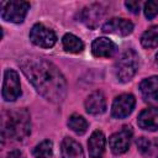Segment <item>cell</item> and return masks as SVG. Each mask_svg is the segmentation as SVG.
<instances>
[{
  "instance_id": "obj_1",
  "label": "cell",
  "mask_w": 158,
  "mask_h": 158,
  "mask_svg": "<svg viewBox=\"0 0 158 158\" xmlns=\"http://www.w3.org/2000/svg\"><path fill=\"white\" fill-rule=\"evenodd\" d=\"M21 70L36 90L52 102H62L67 95V81L59 69L41 57H26L20 62Z\"/></svg>"
},
{
  "instance_id": "obj_2",
  "label": "cell",
  "mask_w": 158,
  "mask_h": 158,
  "mask_svg": "<svg viewBox=\"0 0 158 158\" xmlns=\"http://www.w3.org/2000/svg\"><path fill=\"white\" fill-rule=\"evenodd\" d=\"M31 132L30 115L25 109L9 111L2 120V137L12 141H23Z\"/></svg>"
},
{
  "instance_id": "obj_3",
  "label": "cell",
  "mask_w": 158,
  "mask_h": 158,
  "mask_svg": "<svg viewBox=\"0 0 158 158\" xmlns=\"http://www.w3.org/2000/svg\"><path fill=\"white\" fill-rule=\"evenodd\" d=\"M138 54L133 49L125 51L115 64L116 78L122 83L131 80L138 69Z\"/></svg>"
},
{
  "instance_id": "obj_4",
  "label": "cell",
  "mask_w": 158,
  "mask_h": 158,
  "mask_svg": "<svg viewBox=\"0 0 158 158\" xmlns=\"http://www.w3.org/2000/svg\"><path fill=\"white\" fill-rule=\"evenodd\" d=\"M28 9H30V4L27 1L11 0L6 2H1V17L5 21L20 23L25 20Z\"/></svg>"
},
{
  "instance_id": "obj_5",
  "label": "cell",
  "mask_w": 158,
  "mask_h": 158,
  "mask_svg": "<svg viewBox=\"0 0 158 158\" xmlns=\"http://www.w3.org/2000/svg\"><path fill=\"white\" fill-rule=\"evenodd\" d=\"M30 40L33 44L42 48H51L57 42V36L53 30L46 27L43 23H36L30 31Z\"/></svg>"
},
{
  "instance_id": "obj_6",
  "label": "cell",
  "mask_w": 158,
  "mask_h": 158,
  "mask_svg": "<svg viewBox=\"0 0 158 158\" xmlns=\"http://www.w3.org/2000/svg\"><path fill=\"white\" fill-rule=\"evenodd\" d=\"M21 95L20 79L15 70L7 69L4 74V84H2V98L6 101H14Z\"/></svg>"
},
{
  "instance_id": "obj_7",
  "label": "cell",
  "mask_w": 158,
  "mask_h": 158,
  "mask_svg": "<svg viewBox=\"0 0 158 158\" xmlns=\"http://www.w3.org/2000/svg\"><path fill=\"white\" fill-rule=\"evenodd\" d=\"M132 138V130L130 126H123L121 131L114 133L109 138V146L115 154H122L125 153L128 147Z\"/></svg>"
},
{
  "instance_id": "obj_8",
  "label": "cell",
  "mask_w": 158,
  "mask_h": 158,
  "mask_svg": "<svg viewBox=\"0 0 158 158\" xmlns=\"http://www.w3.org/2000/svg\"><path fill=\"white\" fill-rule=\"evenodd\" d=\"M135 104H136V100L132 94H121L115 98L111 107V114L116 118L127 117L132 112Z\"/></svg>"
},
{
  "instance_id": "obj_9",
  "label": "cell",
  "mask_w": 158,
  "mask_h": 158,
  "mask_svg": "<svg viewBox=\"0 0 158 158\" xmlns=\"http://www.w3.org/2000/svg\"><path fill=\"white\" fill-rule=\"evenodd\" d=\"M133 31V23L126 19H110L102 25V32L114 33L118 36H127Z\"/></svg>"
},
{
  "instance_id": "obj_10",
  "label": "cell",
  "mask_w": 158,
  "mask_h": 158,
  "mask_svg": "<svg viewBox=\"0 0 158 158\" xmlns=\"http://www.w3.org/2000/svg\"><path fill=\"white\" fill-rule=\"evenodd\" d=\"M117 51V47L116 44L109 40V38H105V37H100V38H96L93 44H91V52L95 57H112Z\"/></svg>"
},
{
  "instance_id": "obj_11",
  "label": "cell",
  "mask_w": 158,
  "mask_h": 158,
  "mask_svg": "<svg viewBox=\"0 0 158 158\" xmlns=\"http://www.w3.org/2000/svg\"><path fill=\"white\" fill-rule=\"evenodd\" d=\"M137 123L141 128L147 131L158 130V107L144 109L137 118Z\"/></svg>"
},
{
  "instance_id": "obj_12",
  "label": "cell",
  "mask_w": 158,
  "mask_h": 158,
  "mask_svg": "<svg viewBox=\"0 0 158 158\" xmlns=\"http://www.w3.org/2000/svg\"><path fill=\"white\" fill-rule=\"evenodd\" d=\"M85 110L88 114L99 115L106 110V99L101 91L91 93L85 100Z\"/></svg>"
},
{
  "instance_id": "obj_13",
  "label": "cell",
  "mask_w": 158,
  "mask_h": 158,
  "mask_svg": "<svg viewBox=\"0 0 158 158\" xmlns=\"http://www.w3.org/2000/svg\"><path fill=\"white\" fill-rule=\"evenodd\" d=\"M105 136L101 131H94L88 141L90 158H100L105 151Z\"/></svg>"
},
{
  "instance_id": "obj_14",
  "label": "cell",
  "mask_w": 158,
  "mask_h": 158,
  "mask_svg": "<svg viewBox=\"0 0 158 158\" xmlns=\"http://www.w3.org/2000/svg\"><path fill=\"white\" fill-rule=\"evenodd\" d=\"M101 17H102V9L98 4H93L84 7L80 14V19H81L80 21H83L86 26L91 28H94L99 23Z\"/></svg>"
},
{
  "instance_id": "obj_15",
  "label": "cell",
  "mask_w": 158,
  "mask_h": 158,
  "mask_svg": "<svg viewBox=\"0 0 158 158\" xmlns=\"http://www.w3.org/2000/svg\"><path fill=\"white\" fill-rule=\"evenodd\" d=\"M62 158H85L81 146L73 138L65 137L60 144Z\"/></svg>"
},
{
  "instance_id": "obj_16",
  "label": "cell",
  "mask_w": 158,
  "mask_h": 158,
  "mask_svg": "<svg viewBox=\"0 0 158 158\" xmlns=\"http://www.w3.org/2000/svg\"><path fill=\"white\" fill-rule=\"evenodd\" d=\"M139 89L146 98V101L158 102V77H151L141 81Z\"/></svg>"
},
{
  "instance_id": "obj_17",
  "label": "cell",
  "mask_w": 158,
  "mask_h": 158,
  "mask_svg": "<svg viewBox=\"0 0 158 158\" xmlns=\"http://www.w3.org/2000/svg\"><path fill=\"white\" fill-rule=\"evenodd\" d=\"M62 43H63V48L67 52H70V53H80L84 49L83 41L80 38H78L77 36L72 35V33L64 35V37L62 40Z\"/></svg>"
},
{
  "instance_id": "obj_18",
  "label": "cell",
  "mask_w": 158,
  "mask_h": 158,
  "mask_svg": "<svg viewBox=\"0 0 158 158\" xmlns=\"http://www.w3.org/2000/svg\"><path fill=\"white\" fill-rule=\"evenodd\" d=\"M141 43L144 48H154L158 46V25L152 26L143 32L141 37Z\"/></svg>"
},
{
  "instance_id": "obj_19",
  "label": "cell",
  "mask_w": 158,
  "mask_h": 158,
  "mask_svg": "<svg viewBox=\"0 0 158 158\" xmlns=\"http://www.w3.org/2000/svg\"><path fill=\"white\" fill-rule=\"evenodd\" d=\"M68 126H69V128L72 131H74L78 135H83L88 130V122L85 121V118L83 116H80V115H77V114H74V115H72L69 117Z\"/></svg>"
},
{
  "instance_id": "obj_20",
  "label": "cell",
  "mask_w": 158,
  "mask_h": 158,
  "mask_svg": "<svg viewBox=\"0 0 158 158\" xmlns=\"http://www.w3.org/2000/svg\"><path fill=\"white\" fill-rule=\"evenodd\" d=\"M35 158H52L53 156V143L49 139L42 141L33 149Z\"/></svg>"
},
{
  "instance_id": "obj_21",
  "label": "cell",
  "mask_w": 158,
  "mask_h": 158,
  "mask_svg": "<svg viewBox=\"0 0 158 158\" xmlns=\"http://www.w3.org/2000/svg\"><path fill=\"white\" fill-rule=\"evenodd\" d=\"M144 16L151 20L158 15V0H151L144 4Z\"/></svg>"
},
{
  "instance_id": "obj_22",
  "label": "cell",
  "mask_w": 158,
  "mask_h": 158,
  "mask_svg": "<svg viewBox=\"0 0 158 158\" xmlns=\"http://www.w3.org/2000/svg\"><path fill=\"white\" fill-rule=\"evenodd\" d=\"M137 147H138V151L143 154H148L149 151H151V142L146 138V137H141L137 139Z\"/></svg>"
},
{
  "instance_id": "obj_23",
  "label": "cell",
  "mask_w": 158,
  "mask_h": 158,
  "mask_svg": "<svg viewBox=\"0 0 158 158\" xmlns=\"http://www.w3.org/2000/svg\"><path fill=\"white\" fill-rule=\"evenodd\" d=\"M125 5H126V7H127L131 12H133V14H137V12L139 11V2H138V1H132V0H130V1H126Z\"/></svg>"
},
{
  "instance_id": "obj_24",
  "label": "cell",
  "mask_w": 158,
  "mask_h": 158,
  "mask_svg": "<svg viewBox=\"0 0 158 158\" xmlns=\"http://www.w3.org/2000/svg\"><path fill=\"white\" fill-rule=\"evenodd\" d=\"M6 158H26V157L23 156L22 152H20L19 149H15V151H11V152L7 154Z\"/></svg>"
},
{
  "instance_id": "obj_25",
  "label": "cell",
  "mask_w": 158,
  "mask_h": 158,
  "mask_svg": "<svg viewBox=\"0 0 158 158\" xmlns=\"http://www.w3.org/2000/svg\"><path fill=\"white\" fill-rule=\"evenodd\" d=\"M156 62H157V64H158V53L156 54Z\"/></svg>"
}]
</instances>
